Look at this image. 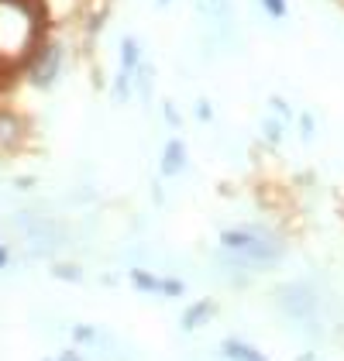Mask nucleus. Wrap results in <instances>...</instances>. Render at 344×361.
<instances>
[{"mask_svg": "<svg viewBox=\"0 0 344 361\" xmlns=\"http://www.w3.org/2000/svg\"><path fill=\"white\" fill-rule=\"evenodd\" d=\"M49 35L38 0H0V66L21 69L25 59Z\"/></svg>", "mask_w": 344, "mask_h": 361, "instance_id": "obj_1", "label": "nucleus"}, {"mask_svg": "<svg viewBox=\"0 0 344 361\" xmlns=\"http://www.w3.org/2000/svg\"><path fill=\"white\" fill-rule=\"evenodd\" d=\"M62 73H66V45H62L59 38H52V35H45V38L38 42V49L25 59L21 76H25L35 90L49 93V90L59 86Z\"/></svg>", "mask_w": 344, "mask_h": 361, "instance_id": "obj_2", "label": "nucleus"}, {"mask_svg": "<svg viewBox=\"0 0 344 361\" xmlns=\"http://www.w3.org/2000/svg\"><path fill=\"white\" fill-rule=\"evenodd\" d=\"M31 141V124L28 117H21L18 111H11V107H4L0 104V155L4 159H11V155H18V152H25Z\"/></svg>", "mask_w": 344, "mask_h": 361, "instance_id": "obj_3", "label": "nucleus"}, {"mask_svg": "<svg viewBox=\"0 0 344 361\" xmlns=\"http://www.w3.org/2000/svg\"><path fill=\"white\" fill-rule=\"evenodd\" d=\"M190 169V145L183 141V135H169L159 145V176L162 179H179Z\"/></svg>", "mask_w": 344, "mask_h": 361, "instance_id": "obj_4", "label": "nucleus"}, {"mask_svg": "<svg viewBox=\"0 0 344 361\" xmlns=\"http://www.w3.org/2000/svg\"><path fill=\"white\" fill-rule=\"evenodd\" d=\"M62 200V207L69 210V214H90V210H100V203H104V196H100V190L93 186V183H73L66 193L59 196Z\"/></svg>", "mask_w": 344, "mask_h": 361, "instance_id": "obj_5", "label": "nucleus"}, {"mask_svg": "<svg viewBox=\"0 0 344 361\" xmlns=\"http://www.w3.org/2000/svg\"><path fill=\"white\" fill-rule=\"evenodd\" d=\"M135 100L142 104L145 111H152V104H155V90H159V69H155V62L152 59H145L142 66L135 69Z\"/></svg>", "mask_w": 344, "mask_h": 361, "instance_id": "obj_6", "label": "nucleus"}, {"mask_svg": "<svg viewBox=\"0 0 344 361\" xmlns=\"http://www.w3.org/2000/svg\"><path fill=\"white\" fill-rule=\"evenodd\" d=\"M217 317V300H210V296H203V300H197V303H190L186 310H183V320H179V331L190 334V331H200V327H207L210 320Z\"/></svg>", "mask_w": 344, "mask_h": 361, "instance_id": "obj_7", "label": "nucleus"}, {"mask_svg": "<svg viewBox=\"0 0 344 361\" xmlns=\"http://www.w3.org/2000/svg\"><path fill=\"white\" fill-rule=\"evenodd\" d=\"M145 59H148V52H145L142 38H135V35H121V45H117V69H124V73L135 76V69L142 66Z\"/></svg>", "mask_w": 344, "mask_h": 361, "instance_id": "obj_8", "label": "nucleus"}, {"mask_svg": "<svg viewBox=\"0 0 344 361\" xmlns=\"http://www.w3.org/2000/svg\"><path fill=\"white\" fill-rule=\"evenodd\" d=\"M111 11H114V0H83V11H80V21H83V31L93 38L97 31L107 25V18H111Z\"/></svg>", "mask_w": 344, "mask_h": 361, "instance_id": "obj_9", "label": "nucleus"}, {"mask_svg": "<svg viewBox=\"0 0 344 361\" xmlns=\"http://www.w3.org/2000/svg\"><path fill=\"white\" fill-rule=\"evenodd\" d=\"M258 135L265 141V148H283L289 138V124L283 117H276V114H262V121H258Z\"/></svg>", "mask_w": 344, "mask_h": 361, "instance_id": "obj_10", "label": "nucleus"}, {"mask_svg": "<svg viewBox=\"0 0 344 361\" xmlns=\"http://www.w3.org/2000/svg\"><path fill=\"white\" fill-rule=\"evenodd\" d=\"M49 276L59 279V282L76 286V282L86 279V269H83V262H76V258H52V262H49Z\"/></svg>", "mask_w": 344, "mask_h": 361, "instance_id": "obj_11", "label": "nucleus"}, {"mask_svg": "<svg viewBox=\"0 0 344 361\" xmlns=\"http://www.w3.org/2000/svg\"><path fill=\"white\" fill-rule=\"evenodd\" d=\"M128 282L138 289V293H145V296H159V286H162V276L155 272V269H142V265H131L128 272Z\"/></svg>", "mask_w": 344, "mask_h": 361, "instance_id": "obj_12", "label": "nucleus"}, {"mask_svg": "<svg viewBox=\"0 0 344 361\" xmlns=\"http://www.w3.org/2000/svg\"><path fill=\"white\" fill-rule=\"evenodd\" d=\"M258 355L255 344H248V341H241V337H224L221 341V358L224 361H252Z\"/></svg>", "mask_w": 344, "mask_h": 361, "instance_id": "obj_13", "label": "nucleus"}, {"mask_svg": "<svg viewBox=\"0 0 344 361\" xmlns=\"http://www.w3.org/2000/svg\"><path fill=\"white\" fill-rule=\"evenodd\" d=\"M159 121L169 128L172 135H179V131H186V117H183V111H179V104L172 100V97H162L159 100Z\"/></svg>", "mask_w": 344, "mask_h": 361, "instance_id": "obj_14", "label": "nucleus"}, {"mask_svg": "<svg viewBox=\"0 0 344 361\" xmlns=\"http://www.w3.org/2000/svg\"><path fill=\"white\" fill-rule=\"evenodd\" d=\"M111 100H114L117 107H124V104L135 100V80H131V73H124V69L114 73V80H111Z\"/></svg>", "mask_w": 344, "mask_h": 361, "instance_id": "obj_15", "label": "nucleus"}, {"mask_svg": "<svg viewBox=\"0 0 344 361\" xmlns=\"http://www.w3.org/2000/svg\"><path fill=\"white\" fill-rule=\"evenodd\" d=\"M293 131H296L300 145H314L317 135H320V131H317V114H314V111H296Z\"/></svg>", "mask_w": 344, "mask_h": 361, "instance_id": "obj_16", "label": "nucleus"}, {"mask_svg": "<svg viewBox=\"0 0 344 361\" xmlns=\"http://www.w3.org/2000/svg\"><path fill=\"white\" fill-rule=\"evenodd\" d=\"M265 111L276 114V117H283L286 124H293V121H296V107L289 104L283 93H269V97H265Z\"/></svg>", "mask_w": 344, "mask_h": 361, "instance_id": "obj_17", "label": "nucleus"}, {"mask_svg": "<svg viewBox=\"0 0 344 361\" xmlns=\"http://www.w3.org/2000/svg\"><path fill=\"white\" fill-rule=\"evenodd\" d=\"M190 293V286H186V279L183 276H162V286H159V296H166V300H183Z\"/></svg>", "mask_w": 344, "mask_h": 361, "instance_id": "obj_18", "label": "nucleus"}, {"mask_svg": "<svg viewBox=\"0 0 344 361\" xmlns=\"http://www.w3.org/2000/svg\"><path fill=\"white\" fill-rule=\"evenodd\" d=\"M258 7H262V14H265L269 21H276V25H283L289 18V0H258Z\"/></svg>", "mask_w": 344, "mask_h": 361, "instance_id": "obj_19", "label": "nucleus"}, {"mask_svg": "<svg viewBox=\"0 0 344 361\" xmlns=\"http://www.w3.org/2000/svg\"><path fill=\"white\" fill-rule=\"evenodd\" d=\"M73 341H76V348H93V344L100 341V327H93V324H76V327H73Z\"/></svg>", "mask_w": 344, "mask_h": 361, "instance_id": "obj_20", "label": "nucleus"}, {"mask_svg": "<svg viewBox=\"0 0 344 361\" xmlns=\"http://www.w3.org/2000/svg\"><path fill=\"white\" fill-rule=\"evenodd\" d=\"M7 190L14 196H35L38 193V179H35V176H14V179L7 183Z\"/></svg>", "mask_w": 344, "mask_h": 361, "instance_id": "obj_21", "label": "nucleus"}, {"mask_svg": "<svg viewBox=\"0 0 344 361\" xmlns=\"http://www.w3.org/2000/svg\"><path fill=\"white\" fill-rule=\"evenodd\" d=\"M193 114H197L200 124H214V104H210L207 97H197V100H193Z\"/></svg>", "mask_w": 344, "mask_h": 361, "instance_id": "obj_22", "label": "nucleus"}, {"mask_svg": "<svg viewBox=\"0 0 344 361\" xmlns=\"http://www.w3.org/2000/svg\"><path fill=\"white\" fill-rule=\"evenodd\" d=\"M11 265H14V262H11V248H7V245L0 241V272H7Z\"/></svg>", "mask_w": 344, "mask_h": 361, "instance_id": "obj_23", "label": "nucleus"}, {"mask_svg": "<svg viewBox=\"0 0 344 361\" xmlns=\"http://www.w3.org/2000/svg\"><path fill=\"white\" fill-rule=\"evenodd\" d=\"M56 361H83V355H80L76 348H66V351H62V355H59Z\"/></svg>", "mask_w": 344, "mask_h": 361, "instance_id": "obj_24", "label": "nucleus"}, {"mask_svg": "<svg viewBox=\"0 0 344 361\" xmlns=\"http://www.w3.org/2000/svg\"><path fill=\"white\" fill-rule=\"evenodd\" d=\"M121 279L114 276V272H100V286H117Z\"/></svg>", "mask_w": 344, "mask_h": 361, "instance_id": "obj_25", "label": "nucleus"}, {"mask_svg": "<svg viewBox=\"0 0 344 361\" xmlns=\"http://www.w3.org/2000/svg\"><path fill=\"white\" fill-rule=\"evenodd\" d=\"M296 361H317V351H314V348H307L303 355H296Z\"/></svg>", "mask_w": 344, "mask_h": 361, "instance_id": "obj_26", "label": "nucleus"}, {"mask_svg": "<svg viewBox=\"0 0 344 361\" xmlns=\"http://www.w3.org/2000/svg\"><path fill=\"white\" fill-rule=\"evenodd\" d=\"M172 4H176V0H155V7H159V11H166V7H172Z\"/></svg>", "mask_w": 344, "mask_h": 361, "instance_id": "obj_27", "label": "nucleus"}, {"mask_svg": "<svg viewBox=\"0 0 344 361\" xmlns=\"http://www.w3.org/2000/svg\"><path fill=\"white\" fill-rule=\"evenodd\" d=\"M252 361H269V358H265V355H262V351H258V355H255V358H252Z\"/></svg>", "mask_w": 344, "mask_h": 361, "instance_id": "obj_28", "label": "nucleus"}, {"mask_svg": "<svg viewBox=\"0 0 344 361\" xmlns=\"http://www.w3.org/2000/svg\"><path fill=\"white\" fill-rule=\"evenodd\" d=\"M42 361H56V358H42Z\"/></svg>", "mask_w": 344, "mask_h": 361, "instance_id": "obj_29", "label": "nucleus"}]
</instances>
